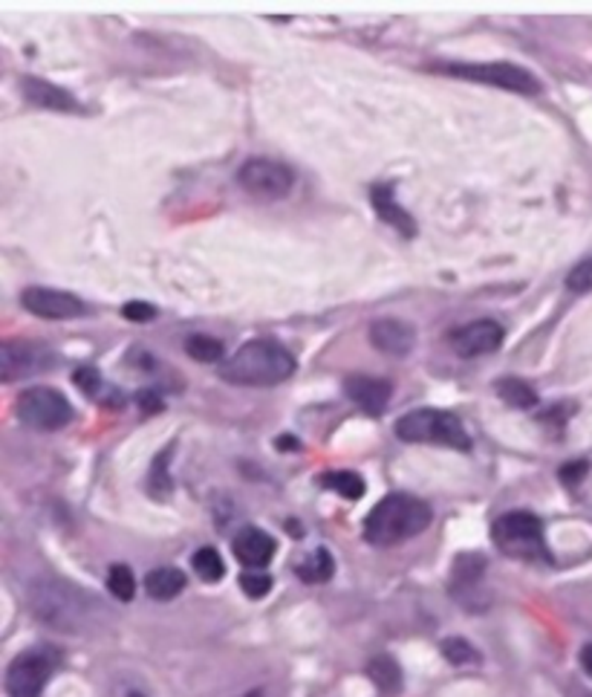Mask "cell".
Segmentation results:
<instances>
[{
    "label": "cell",
    "mask_w": 592,
    "mask_h": 697,
    "mask_svg": "<svg viewBox=\"0 0 592 697\" xmlns=\"http://www.w3.org/2000/svg\"><path fill=\"white\" fill-rule=\"evenodd\" d=\"M52 365H56V353L35 345V341L9 339L0 345V376H3V382H12L17 376L41 374V371Z\"/></svg>",
    "instance_id": "30bf717a"
},
{
    "label": "cell",
    "mask_w": 592,
    "mask_h": 697,
    "mask_svg": "<svg viewBox=\"0 0 592 697\" xmlns=\"http://www.w3.org/2000/svg\"><path fill=\"white\" fill-rule=\"evenodd\" d=\"M324 490L336 492L341 498H350V501H359L364 495V478L359 472H350V469H333V472H324L318 478Z\"/></svg>",
    "instance_id": "ffe728a7"
},
{
    "label": "cell",
    "mask_w": 592,
    "mask_h": 697,
    "mask_svg": "<svg viewBox=\"0 0 592 697\" xmlns=\"http://www.w3.org/2000/svg\"><path fill=\"white\" fill-rule=\"evenodd\" d=\"M371 345L387 357H408L416 345V327L402 319H376L371 324Z\"/></svg>",
    "instance_id": "5bb4252c"
},
{
    "label": "cell",
    "mask_w": 592,
    "mask_h": 697,
    "mask_svg": "<svg viewBox=\"0 0 592 697\" xmlns=\"http://www.w3.org/2000/svg\"><path fill=\"white\" fill-rule=\"evenodd\" d=\"M485 558L480 553H462V556L454 558V570H451V590L460 593L462 590L478 588L480 579L485 576Z\"/></svg>",
    "instance_id": "d6986e66"
},
{
    "label": "cell",
    "mask_w": 592,
    "mask_h": 697,
    "mask_svg": "<svg viewBox=\"0 0 592 697\" xmlns=\"http://www.w3.org/2000/svg\"><path fill=\"white\" fill-rule=\"evenodd\" d=\"M492 541L503 556L520 558V562H549V550H546V539H543V521L527 509L500 515L492 524Z\"/></svg>",
    "instance_id": "5b68a950"
},
{
    "label": "cell",
    "mask_w": 592,
    "mask_h": 697,
    "mask_svg": "<svg viewBox=\"0 0 592 697\" xmlns=\"http://www.w3.org/2000/svg\"><path fill=\"white\" fill-rule=\"evenodd\" d=\"M295 357L275 339H252L240 345L220 365V376L243 388H271L295 374Z\"/></svg>",
    "instance_id": "6da1fadb"
},
{
    "label": "cell",
    "mask_w": 592,
    "mask_h": 697,
    "mask_svg": "<svg viewBox=\"0 0 592 697\" xmlns=\"http://www.w3.org/2000/svg\"><path fill=\"white\" fill-rule=\"evenodd\" d=\"M231 550H234V558H238L240 565L249 567V570H261V567L269 565L278 544L261 527H243L234 536V541H231Z\"/></svg>",
    "instance_id": "9a60e30c"
},
{
    "label": "cell",
    "mask_w": 592,
    "mask_h": 697,
    "mask_svg": "<svg viewBox=\"0 0 592 697\" xmlns=\"http://www.w3.org/2000/svg\"><path fill=\"white\" fill-rule=\"evenodd\" d=\"M494 390L509 408H523L527 411V408L537 406V390L529 382L518 380V376H506V380L494 382Z\"/></svg>",
    "instance_id": "44dd1931"
},
{
    "label": "cell",
    "mask_w": 592,
    "mask_h": 697,
    "mask_svg": "<svg viewBox=\"0 0 592 697\" xmlns=\"http://www.w3.org/2000/svg\"><path fill=\"white\" fill-rule=\"evenodd\" d=\"M503 331L500 322H494V319H478V322L466 324V327H457L451 331L448 341H451V348L460 353V357H485V353H494V350L503 345Z\"/></svg>",
    "instance_id": "7c38bea8"
},
{
    "label": "cell",
    "mask_w": 592,
    "mask_h": 697,
    "mask_svg": "<svg viewBox=\"0 0 592 697\" xmlns=\"http://www.w3.org/2000/svg\"><path fill=\"white\" fill-rule=\"evenodd\" d=\"M238 183L255 194V197H266V200H278L287 197L292 185H295V175L292 168H287L283 163H275V159L266 157H255L246 159L238 171Z\"/></svg>",
    "instance_id": "9c48e42d"
},
{
    "label": "cell",
    "mask_w": 592,
    "mask_h": 697,
    "mask_svg": "<svg viewBox=\"0 0 592 697\" xmlns=\"http://www.w3.org/2000/svg\"><path fill=\"white\" fill-rule=\"evenodd\" d=\"M185 353H189L194 362H220L226 348H222V341L215 339V336H206V333H194L185 339Z\"/></svg>",
    "instance_id": "cb8c5ba5"
},
{
    "label": "cell",
    "mask_w": 592,
    "mask_h": 697,
    "mask_svg": "<svg viewBox=\"0 0 592 697\" xmlns=\"http://www.w3.org/2000/svg\"><path fill=\"white\" fill-rule=\"evenodd\" d=\"M443 657L448 660L451 665H478L480 663V651L474 646H471L469 639H462V637H448L443 639Z\"/></svg>",
    "instance_id": "484cf974"
},
{
    "label": "cell",
    "mask_w": 592,
    "mask_h": 697,
    "mask_svg": "<svg viewBox=\"0 0 592 697\" xmlns=\"http://www.w3.org/2000/svg\"><path fill=\"white\" fill-rule=\"evenodd\" d=\"M345 394L362 408L364 414L382 417L387 411V402L394 397V385L387 380L367 374H353L345 380Z\"/></svg>",
    "instance_id": "4fadbf2b"
},
{
    "label": "cell",
    "mask_w": 592,
    "mask_h": 697,
    "mask_svg": "<svg viewBox=\"0 0 592 697\" xmlns=\"http://www.w3.org/2000/svg\"><path fill=\"white\" fill-rule=\"evenodd\" d=\"M185 573L177 570V567H157L145 576V590H148L150 599H159V602H168V599L180 597L185 590Z\"/></svg>",
    "instance_id": "ac0fdd59"
},
{
    "label": "cell",
    "mask_w": 592,
    "mask_h": 697,
    "mask_svg": "<svg viewBox=\"0 0 592 697\" xmlns=\"http://www.w3.org/2000/svg\"><path fill=\"white\" fill-rule=\"evenodd\" d=\"M73 382L84 390V394H87V397H93V394L99 390L101 376H99V371H93V368H78L73 376Z\"/></svg>",
    "instance_id": "d6a6232c"
},
{
    "label": "cell",
    "mask_w": 592,
    "mask_h": 697,
    "mask_svg": "<svg viewBox=\"0 0 592 697\" xmlns=\"http://www.w3.org/2000/svg\"><path fill=\"white\" fill-rule=\"evenodd\" d=\"M191 565L203 581H220L226 576V565H222L220 553L215 548H200L191 558Z\"/></svg>",
    "instance_id": "d4e9b609"
},
{
    "label": "cell",
    "mask_w": 592,
    "mask_h": 697,
    "mask_svg": "<svg viewBox=\"0 0 592 697\" xmlns=\"http://www.w3.org/2000/svg\"><path fill=\"white\" fill-rule=\"evenodd\" d=\"M21 304H24L33 316L50 319V322H67V319L87 316V304L73 292L50 290V287H26L21 292Z\"/></svg>",
    "instance_id": "8fae6325"
},
{
    "label": "cell",
    "mask_w": 592,
    "mask_h": 697,
    "mask_svg": "<svg viewBox=\"0 0 592 697\" xmlns=\"http://www.w3.org/2000/svg\"><path fill=\"white\" fill-rule=\"evenodd\" d=\"M61 665V651L52 646H33L9 663L7 692L9 697H41L44 686Z\"/></svg>",
    "instance_id": "8992f818"
},
{
    "label": "cell",
    "mask_w": 592,
    "mask_h": 697,
    "mask_svg": "<svg viewBox=\"0 0 592 697\" xmlns=\"http://www.w3.org/2000/svg\"><path fill=\"white\" fill-rule=\"evenodd\" d=\"M567 290L569 292H592V257L576 264L567 275Z\"/></svg>",
    "instance_id": "f1b7e54d"
},
{
    "label": "cell",
    "mask_w": 592,
    "mask_h": 697,
    "mask_svg": "<svg viewBox=\"0 0 592 697\" xmlns=\"http://www.w3.org/2000/svg\"><path fill=\"white\" fill-rule=\"evenodd\" d=\"M122 316L128 322H150V319H157V308L148 301H128L122 308Z\"/></svg>",
    "instance_id": "4dcf8cb0"
},
{
    "label": "cell",
    "mask_w": 592,
    "mask_h": 697,
    "mask_svg": "<svg viewBox=\"0 0 592 697\" xmlns=\"http://www.w3.org/2000/svg\"><path fill=\"white\" fill-rule=\"evenodd\" d=\"M240 590H243L249 599H264L271 590V576L264 570H246L240 576Z\"/></svg>",
    "instance_id": "83f0119b"
},
{
    "label": "cell",
    "mask_w": 592,
    "mask_h": 697,
    "mask_svg": "<svg viewBox=\"0 0 592 697\" xmlns=\"http://www.w3.org/2000/svg\"><path fill=\"white\" fill-rule=\"evenodd\" d=\"M29 605L41 623L52 625L58 632H82L101 608L96 597L67 581H38L29 593Z\"/></svg>",
    "instance_id": "3957f363"
},
{
    "label": "cell",
    "mask_w": 592,
    "mask_h": 697,
    "mask_svg": "<svg viewBox=\"0 0 592 697\" xmlns=\"http://www.w3.org/2000/svg\"><path fill=\"white\" fill-rule=\"evenodd\" d=\"M439 70L454 75V79L492 84V87L518 93V96H537L541 93V82H537L535 75L529 73L527 67L509 64V61H492V64H443Z\"/></svg>",
    "instance_id": "52a82bcc"
},
{
    "label": "cell",
    "mask_w": 592,
    "mask_h": 697,
    "mask_svg": "<svg viewBox=\"0 0 592 697\" xmlns=\"http://www.w3.org/2000/svg\"><path fill=\"white\" fill-rule=\"evenodd\" d=\"M280 443V448H298V441H292V437H280V441H275V446Z\"/></svg>",
    "instance_id": "d590c367"
},
{
    "label": "cell",
    "mask_w": 592,
    "mask_h": 697,
    "mask_svg": "<svg viewBox=\"0 0 592 697\" xmlns=\"http://www.w3.org/2000/svg\"><path fill=\"white\" fill-rule=\"evenodd\" d=\"M128 697H145V695H140V692H131V695H128Z\"/></svg>",
    "instance_id": "8d00e7d4"
},
{
    "label": "cell",
    "mask_w": 592,
    "mask_h": 697,
    "mask_svg": "<svg viewBox=\"0 0 592 697\" xmlns=\"http://www.w3.org/2000/svg\"><path fill=\"white\" fill-rule=\"evenodd\" d=\"M428 524L431 507L425 501L408 492H390L364 518V541L373 548H394L428 530Z\"/></svg>",
    "instance_id": "7a4b0ae2"
},
{
    "label": "cell",
    "mask_w": 592,
    "mask_h": 697,
    "mask_svg": "<svg viewBox=\"0 0 592 697\" xmlns=\"http://www.w3.org/2000/svg\"><path fill=\"white\" fill-rule=\"evenodd\" d=\"M108 590L119 602H131L136 597V576L128 565H113L108 573Z\"/></svg>",
    "instance_id": "4316f807"
},
{
    "label": "cell",
    "mask_w": 592,
    "mask_h": 697,
    "mask_svg": "<svg viewBox=\"0 0 592 697\" xmlns=\"http://www.w3.org/2000/svg\"><path fill=\"white\" fill-rule=\"evenodd\" d=\"M140 406L145 408V411H162V399H159L154 390H142Z\"/></svg>",
    "instance_id": "836d02e7"
},
{
    "label": "cell",
    "mask_w": 592,
    "mask_h": 697,
    "mask_svg": "<svg viewBox=\"0 0 592 697\" xmlns=\"http://www.w3.org/2000/svg\"><path fill=\"white\" fill-rule=\"evenodd\" d=\"M587 472H590V464L587 460H572V464L567 466H560V481L567 483V486H576V483H581L587 478Z\"/></svg>",
    "instance_id": "1f68e13d"
},
{
    "label": "cell",
    "mask_w": 592,
    "mask_h": 697,
    "mask_svg": "<svg viewBox=\"0 0 592 697\" xmlns=\"http://www.w3.org/2000/svg\"><path fill=\"white\" fill-rule=\"evenodd\" d=\"M396 437L404 443H434V446L457 448V452L471 448V437L462 429L460 417L443 411V408H416V411L399 417Z\"/></svg>",
    "instance_id": "277c9868"
},
{
    "label": "cell",
    "mask_w": 592,
    "mask_h": 697,
    "mask_svg": "<svg viewBox=\"0 0 592 697\" xmlns=\"http://www.w3.org/2000/svg\"><path fill=\"white\" fill-rule=\"evenodd\" d=\"M17 417L35 432H58L73 420V406L61 390L50 385H35L17 397Z\"/></svg>",
    "instance_id": "ba28073f"
},
{
    "label": "cell",
    "mask_w": 592,
    "mask_h": 697,
    "mask_svg": "<svg viewBox=\"0 0 592 697\" xmlns=\"http://www.w3.org/2000/svg\"><path fill=\"white\" fill-rule=\"evenodd\" d=\"M21 91H24V99L35 108H47V110H61V113H70V110H82L78 101L70 91L58 87L52 82H44L38 75H24L21 82Z\"/></svg>",
    "instance_id": "2e32d148"
},
{
    "label": "cell",
    "mask_w": 592,
    "mask_h": 697,
    "mask_svg": "<svg viewBox=\"0 0 592 697\" xmlns=\"http://www.w3.org/2000/svg\"><path fill=\"white\" fill-rule=\"evenodd\" d=\"M367 677H371L382 692H396L399 689V683H402L399 665H396L394 657L387 654L373 657L371 663H367Z\"/></svg>",
    "instance_id": "603a6c76"
},
{
    "label": "cell",
    "mask_w": 592,
    "mask_h": 697,
    "mask_svg": "<svg viewBox=\"0 0 592 697\" xmlns=\"http://www.w3.org/2000/svg\"><path fill=\"white\" fill-rule=\"evenodd\" d=\"M578 660H581V669H584V672L592 677V642H587V646L581 648V654H578Z\"/></svg>",
    "instance_id": "e575fe53"
},
{
    "label": "cell",
    "mask_w": 592,
    "mask_h": 697,
    "mask_svg": "<svg viewBox=\"0 0 592 697\" xmlns=\"http://www.w3.org/2000/svg\"><path fill=\"white\" fill-rule=\"evenodd\" d=\"M295 573H298V579L306 581V585H322V581L333 579L336 562H333V556H329V550L318 548L295 567Z\"/></svg>",
    "instance_id": "7402d4cb"
},
{
    "label": "cell",
    "mask_w": 592,
    "mask_h": 697,
    "mask_svg": "<svg viewBox=\"0 0 592 697\" xmlns=\"http://www.w3.org/2000/svg\"><path fill=\"white\" fill-rule=\"evenodd\" d=\"M168 455H171V448L165 452V457H162V455L157 457V464H154V472H150L148 490L154 492L157 498H162V495H168V490H171V478H168V466H165V460H168Z\"/></svg>",
    "instance_id": "f546056e"
},
{
    "label": "cell",
    "mask_w": 592,
    "mask_h": 697,
    "mask_svg": "<svg viewBox=\"0 0 592 697\" xmlns=\"http://www.w3.org/2000/svg\"><path fill=\"white\" fill-rule=\"evenodd\" d=\"M371 203L376 208V215L385 220L387 226H394L402 238H416V220L396 203V194L390 185H373Z\"/></svg>",
    "instance_id": "e0dca14e"
}]
</instances>
